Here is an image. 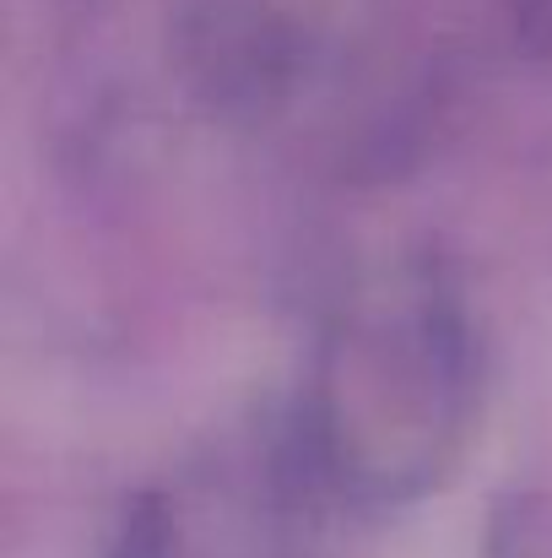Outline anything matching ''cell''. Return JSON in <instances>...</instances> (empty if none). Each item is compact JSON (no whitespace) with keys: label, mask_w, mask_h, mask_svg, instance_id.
Returning a JSON list of instances; mask_svg holds the SVG:
<instances>
[{"label":"cell","mask_w":552,"mask_h":558,"mask_svg":"<svg viewBox=\"0 0 552 558\" xmlns=\"http://www.w3.org/2000/svg\"><path fill=\"white\" fill-rule=\"evenodd\" d=\"M482 326L455 271L395 255L326 315L304 390V461L353 505L439 494L482 417Z\"/></svg>","instance_id":"obj_1"}]
</instances>
